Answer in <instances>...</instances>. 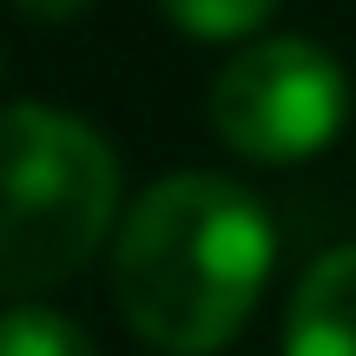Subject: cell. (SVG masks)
<instances>
[{
	"label": "cell",
	"instance_id": "cell-1",
	"mask_svg": "<svg viewBox=\"0 0 356 356\" xmlns=\"http://www.w3.org/2000/svg\"><path fill=\"white\" fill-rule=\"evenodd\" d=\"M113 257V310L152 356H225L251 330L277 270V225L231 172H165L126 198Z\"/></svg>",
	"mask_w": 356,
	"mask_h": 356
},
{
	"label": "cell",
	"instance_id": "cell-4",
	"mask_svg": "<svg viewBox=\"0 0 356 356\" xmlns=\"http://www.w3.org/2000/svg\"><path fill=\"white\" fill-rule=\"evenodd\" d=\"M277 356H356V244H330L297 270Z\"/></svg>",
	"mask_w": 356,
	"mask_h": 356
},
{
	"label": "cell",
	"instance_id": "cell-5",
	"mask_svg": "<svg viewBox=\"0 0 356 356\" xmlns=\"http://www.w3.org/2000/svg\"><path fill=\"white\" fill-rule=\"evenodd\" d=\"M152 7L165 13L172 33L198 40V47H251L264 40L284 0H152Z\"/></svg>",
	"mask_w": 356,
	"mask_h": 356
},
{
	"label": "cell",
	"instance_id": "cell-3",
	"mask_svg": "<svg viewBox=\"0 0 356 356\" xmlns=\"http://www.w3.org/2000/svg\"><path fill=\"white\" fill-rule=\"evenodd\" d=\"M350 66L310 33H264L231 47L204 86V119L244 165H304L350 132Z\"/></svg>",
	"mask_w": 356,
	"mask_h": 356
},
{
	"label": "cell",
	"instance_id": "cell-7",
	"mask_svg": "<svg viewBox=\"0 0 356 356\" xmlns=\"http://www.w3.org/2000/svg\"><path fill=\"white\" fill-rule=\"evenodd\" d=\"M13 13H20L26 26H73V20H86L99 0H7Z\"/></svg>",
	"mask_w": 356,
	"mask_h": 356
},
{
	"label": "cell",
	"instance_id": "cell-6",
	"mask_svg": "<svg viewBox=\"0 0 356 356\" xmlns=\"http://www.w3.org/2000/svg\"><path fill=\"white\" fill-rule=\"evenodd\" d=\"M0 356H99L86 323L53 304H7L0 310Z\"/></svg>",
	"mask_w": 356,
	"mask_h": 356
},
{
	"label": "cell",
	"instance_id": "cell-2",
	"mask_svg": "<svg viewBox=\"0 0 356 356\" xmlns=\"http://www.w3.org/2000/svg\"><path fill=\"white\" fill-rule=\"evenodd\" d=\"M126 211L119 145L53 99L0 106V304H47L113 244Z\"/></svg>",
	"mask_w": 356,
	"mask_h": 356
},
{
	"label": "cell",
	"instance_id": "cell-8",
	"mask_svg": "<svg viewBox=\"0 0 356 356\" xmlns=\"http://www.w3.org/2000/svg\"><path fill=\"white\" fill-rule=\"evenodd\" d=\"M0 79H7V53H0Z\"/></svg>",
	"mask_w": 356,
	"mask_h": 356
}]
</instances>
